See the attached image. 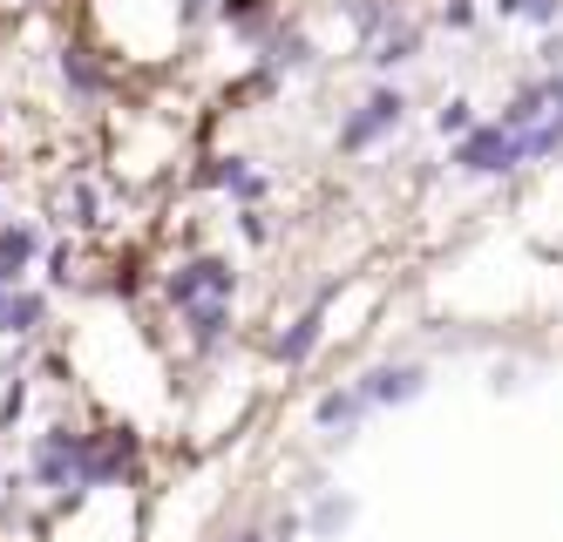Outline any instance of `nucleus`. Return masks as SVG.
<instances>
[{"instance_id": "obj_3", "label": "nucleus", "mask_w": 563, "mask_h": 542, "mask_svg": "<svg viewBox=\"0 0 563 542\" xmlns=\"http://www.w3.org/2000/svg\"><path fill=\"white\" fill-rule=\"evenodd\" d=\"M421 387H428L421 366H380V373H367V380H360V394H367L374 407H400V400H415Z\"/></svg>"}, {"instance_id": "obj_12", "label": "nucleus", "mask_w": 563, "mask_h": 542, "mask_svg": "<svg viewBox=\"0 0 563 542\" xmlns=\"http://www.w3.org/2000/svg\"><path fill=\"white\" fill-rule=\"evenodd\" d=\"M238 542H258V535H238Z\"/></svg>"}, {"instance_id": "obj_10", "label": "nucleus", "mask_w": 563, "mask_h": 542, "mask_svg": "<svg viewBox=\"0 0 563 542\" xmlns=\"http://www.w3.org/2000/svg\"><path fill=\"white\" fill-rule=\"evenodd\" d=\"M522 14H530V21H556V14H563V0H530Z\"/></svg>"}, {"instance_id": "obj_8", "label": "nucleus", "mask_w": 563, "mask_h": 542, "mask_svg": "<svg viewBox=\"0 0 563 542\" xmlns=\"http://www.w3.org/2000/svg\"><path fill=\"white\" fill-rule=\"evenodd\" d=\"M415 48H421V34H415V27H394V34L380 41V55H374V62H380V68H394V62H408Z\"/></svg>"}, {"instance_id": "obj_11", "label": "nucleus", "mask_w": 563, "mask_h": 542, "mask_svg": "<svg viewBox=\"0 0 563 542\" xmlns=\"http://www.w3.org/2000/svg\"><path fill=\"white\" fill-rule=\"evenodd\" d=\"M522 8H530V0H496V14H522Z\"/></svg>"}, {"instance_id": "obj_1", "label": "nucleus", "mask_w": 563, "mask_h": 542, "mask_svg": "<svg viewBox=\"0 0 563 542\" xmlns=\"http://www.w3.org/2000/svg\"><path fill=\"white\" fill-rule=\"evenodd\" d=\"M522 156H530V150H522V130L489 122V130H468L455 143V170H468V177H503V170H516Z\"/></svg>"}, {"instance_id": "obj_5", "label": "nucleus", "mask_w": 563, "mask_h": 542, "mask_svg": "<svg viewBox=\"0 0 563 542\" xmlns=\"http://www.w3.org/2000/svg\"><path fill=\"white\" fill-rule=\"evenodd\" d=\"M27 258H34V231H27V224H21V231H0V291L21 285Z\"/></svg>"}, {"instance_id": "obj_4", "label": "nucleus", "mask_w": 563, "mask_h": 542, "mask_svg": "<svg viewBox=\"0 0 563 542\" xmlns=\"http://www.w3.org/2000/svg\"><path fill=\"white\" fill-rule=\"evenodd\" d=\"M205 291H211V299H231V265H218V258H197L184 278H170V299H177V306H197Z\"/></svg>"}, {"instance_id": "obj_6", "label": "nucleus", "mask_w": 563, "mask_h": 542, "mask_svg": "<svg viewBox=\"0 0 563 542\" xmlns=\"http://www.w3.org/2000/svg\"><path fill=\"white\" fill-rule=\"evenodd\" d=\"M367 407H374V400L360 394V387H346V394H327V400H319V428H327V434H333V428H353Z\"/></svg>"}, {"instance_id": "obj_9", "label": "nucleus", "mask_w": 563, "mask_h": 542, "mask_svg": "<svg viewBox=\"0 0 563 542\" xmlns=\"http://www.w3.org/2000/svg\"><path fill=\"white\" fill-rule=\"evenodd\" d=\"M468 102H449V109H441V136H468Z\"/></svg>"}, {"instance_id": "obj_2", "label": "nucleus", "mask_w": 563, "mask_h": 542, "mask_svg": "<svg viewBox=\"0 0 563 542\" xmlns=\"http://www.w3.org/2000/svg\"><path fill=\"white\" fill-rule=\"evenodd\" d=\"M400 109H408V102H400V89H380V96H367V102H360V115H353L346 130H340V150H367L380 130H394V122H400Z\"/></svg>"}, {"instance_id": "obj_7", "label": "nucleus", "mask_w": 563, "mask_h": 542, "mask_svg": "<svg viewBox=\"0 0 563 542\" xmlns=\"http://www.w3.org/2000/svg\"><path fill=\"white\" fill-rule=\"evenodd\" d=\"M312 346H319V312H306V319L292 325V340H278V360H286V366H299Z\"/></svg>"}]
</instances>
